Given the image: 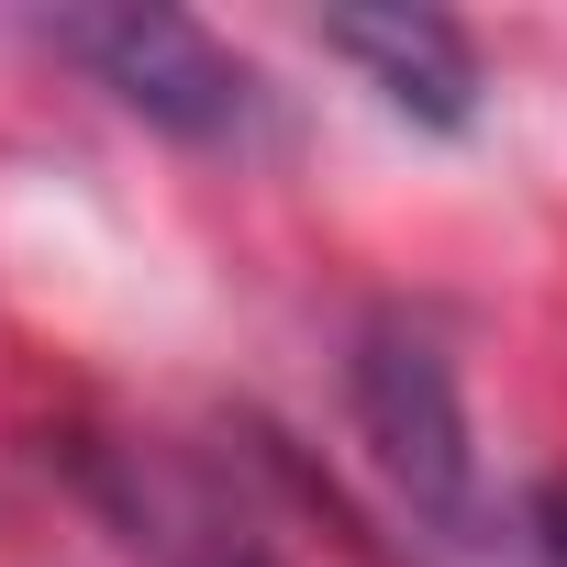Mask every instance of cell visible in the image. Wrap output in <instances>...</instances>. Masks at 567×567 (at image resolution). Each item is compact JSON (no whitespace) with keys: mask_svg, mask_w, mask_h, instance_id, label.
Listing matches in <instances>:
<instances>
[{"mask_svg":"<svg viewBox=\"0 0 567 567\" xmlns=\"http://www.w3.org/2000/svg\"><path fill=\"white\" fill-rule=\"evenodd\" d=\"M357 423H368V456L423 534H445V545L489 534V478H478V445H467L456 357L412 312H379L357 334Z\"/></svg>","mask_w":567,"mask_h":567,"instance_id":"cell-1","label":"cell"},{"mask_svg":"<svg viewBox=\"0 0 567 567\" xmlns=\"http://www.w3.org/2000/svg\"><path fill=\"white\" fill-rule=\"evenodd\" d=\"M56 34V56H79L134 123H156V134H178V145H234L245 123H256V68L212 34V23H189V12H68V23H45Z\"/></svg>","mask_w":567,"mask_h":567,"instance_id":"cell-2","label":"cell"},{"mask_svg":"<svg viewBox=\"0 0 567 567\" xmlns=\"http://www.w3.org/2000/svg\"><path fill=\"white\" fill-rule=\"evenodd\" d=\"M323 56H346L390 112H412L423 134H467L478 123V45L445 12H334Z\"/></svg>","mask_w":567,"mask_h":567,"instance_id":"cell-3","label":"cell"}]
</instances>
